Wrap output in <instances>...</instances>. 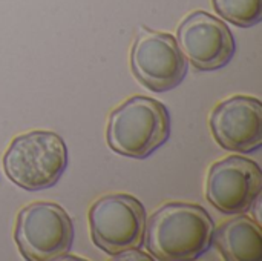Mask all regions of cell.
Here are the masks:
<instances>
[{
  "mask_svg": "<svg viewBox=\"0 0 262 261\" xmlns=\"http://www.w3.org/2000/svg\"><path fill=\"white\" fill-rule=\"evenodd\" d=\"M213 222L207 211L192 203H167L146 222L144 243L163 261H193L212 246Z\"/></svg>",
  "mask_w": 262,
  "mask_h": 261,
  "instance_id": "1",
  "label": "cell"
},
{
  "mask_svg": "<svg viewBox=\"0 0 262 261\" xmlns=\"http://www.w3.org/2000/svg\"><path fill=\"white\" fill-rule=\"evenodd\" d=\"M170 135L167 108L155 98L132 97L109 115L106 138L112 151L130 158H146Z\"/></svg>",
  "mask_w": 262,
  "mask_h": 261,
  "instance_id": "2",
  "label": "cell"
},
{
  "mask_svg": "<svg viewBox=\"0 0 262 261\" xmlns=\"http://www.w3.org/2000/svg\"><path fill=\"white\" fill-rule=\"evenodd\" d=\"M5 172L26 191L54 186L68 168L64 140L51 131H31L17 135L3 155Z\"/></svg>",
  "mask_w": 262,
  "mask_h": 261,
  "instance_id": "3",
  "label": "cell"
},
{
  "mask_svg": "<svg viewBox=\"0 0 262 261\" xmlns=\"http://www.w3.org/2000/svg\"><path fill=\"white\" fill-rule=\"evenodd\" d=\"M14 238L25 260H58L72 246L74 225L57 203L35 202L20 211Z\"/></svg>",
  "mask_w": 262,
  "mask_h": 261,
  "instance_id": "4",
  "label": "cell"
},
{
  "mask_svg": "<svg viewBox=\"0 0 262 261\" xmlns=\"http://www.w3.org/2000/svg\"><path fill=\"white\" fill-rule=\"evenodd\" d=\"M89 226L95 246L118 257L144 243L146 211L143 203L132 195H104L92 205Z\"/></svg>",
  "mask_w": 262,
  "mask_h": 261,
  "instance_id": "5",
  "label": "cell"
},
{
  "mask_svg": "<svg viewBox=\"0 0 262 261\" xmlns=\"http://www.w3.org/2000/svg\"><path fill=\"white\" fill-rule=\"evenodd\" d=\"M134 75L150 91L166 92L186 77L187 60L177 38L169 32L141 28L130 52Z\"/></svg>",
  "mask_w": 262,
  "mask_h": 261,
  "instance_id": "6",
  "label": "cell"
},
{
  "mask_svg": "<svg viewBox=\"0 0 262 261\" xmlns=\"http://www.w3.org/2000/svg\"><path fill=\"white\" fill-rule=\"evenodd\" d=\"M262 172L259 166L246 157L230 155L212 165L207 183V200L221 212L238 215L250 211L259 198Z\"/></svg>",
  "mask_w": 262,
  "mask_h": 261,
  "instance_id": "7",
  "label": "cell"
},
{
  "mask_svg": "<svg viewBox=\"0 0 262 261\" xmlns=\"http://www.w3.org/2000/svg\"><path fill=\"white\" fill-rule=\"evenodd\" d=\"M177 42L186 60L200 71H215L226 66L236 49L229 26L204 11H195L181 22Z\"/></svg>",
  "mask_w": 262,
  "mask_h": 261,
  "instance_id": "8",
  "label": "cell"
},
{
  "mask_svg": "<svg viewBox=\"0 0 262 261\" xmlns=\"http://www.w3.org/2000/svg\"><path fill=\"white\" fill-rule=\"evenodd\" d=\"M210 129L221 148L249 154L262 145V103L249 95L221 102L210 115Z\"/></svg>",
  "mask_w": 262,
  "mask_h": 261,
  "instance_id": "9",
  "label": "cell"
},
{
  "mask_svg": "<svg viewBox=\"0 0 262 261\" xmlns=\"http://www.w3.org/2000/svg\"><path fill=\"white\" fill-rule=\"evenodd\" d=\"M212 243L226 260H262L261 226L250 217L241 215L223 223L213 231Z\"/></svg>",
  "mask_w": 262,
  "mask_h": 261,
  "instance_id": "10",
  "label": "cell"
},
{
  "mask_svg": "<svg viewBox=\"0 0 262 261\" xmlns=\"http://www.w3.org/2000/svg\"><path fill=\"white\" fill-rule=\"evenodd\" d=\"M215 11L227 22L250 28L261 22L262 0H212Z\"/></svg>",
  "mask_w": 262,
  "mask_h": 261,
  "instance_id": "11",
  "label": "cell"
}]
</instances>
